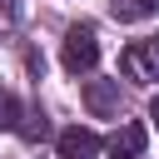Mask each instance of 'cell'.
Masks as SVG:
<instances>
[{"label":"cell","instance_id":"4","mask_svg":"<svg viewBox=\"0 0 159 159\" xmlns=\"http://www.w3.org/2000/svg\"><path fill=\"white\" fill-rule=\"evenodd\" d=\"M84 104H89V114L109 119V114L119 109V84H114V80H89V84H84Z\"/></svg>","mask_w":159,"mask_h":159},{"label":"cell","instance_id":"9","mask_svg":"<svg viewBox=\"0 0 159 159\" xmlns=\"http://www.w3.org/2000/svg\"><path fill=\"white\" fill-rule=\"evenodd\" d=\"M20 20V0H0V30H10Z\"/></svg>","mask_w":159,"mask_h":159},{"label":"cell","instance_id":"11","mask_svg":"<svg viewBox=\"0 0 159 159\" xmlns=\"http://www.w3.org/2000/svg\"><path fill=\"white\" fill-rule=\"evenodd\" d=\"M109 159H134V154H124V149H114V154H109Z\"/></svg>","mask_w":159,"mask_h":159},{"label":"cell","instance_id":"8","mask_svg":"<svg viewBox=\"0 0 159 159\" xmlns=\"http://www.w3.org/2000/svg\"><path fill=\"white\" fill-rule=\"evenodd\" d=\"M20 119H25V124H20V134H25V139H45V134H50V124H45V114H40V109H30V114H20Z\"/></svg>","mask_w":159,"mask_h":159},{"label":"cell","instance_id":"7","mask_svg":"<svg viewBox=\"0 0 159 159\" xmlns=\"http://www.w3.org/2000/svg\"><path fill=\"white\" fill-rule=\"evenodd\" d=\"M0 129H20V99L10 89H0Z\"/></svg>","mask_w":159,"mask_h":159},{"label":"cell","instance_id":"2","mask_svg":"<svg viewBox=\"0 0 159 159\" xmlns=\"http://www.w3.org/2000/svg\"><path fill=\"white\" fill-rule=\"evenodd\" d=\"M119 70L134 80V84H154L159 80V40H134L119 50Z\"/></svg>","mask_w":159,"mask_h":159},{"label":"cell","instance_id":"6","mask_svg":"<svg viewBox=\"0 0 159 159\" xmlns=\"http://www.w3.org/2000/svg\"><path fill=\"white\" fill-rule=\"evenodd\" d=\"M114 149H124V154H139V149H144V124H124V129L114 134Z\"/></svg>","mask_w":159,"mask_h":159},{"label":"cell","instance_id":"3","mask_svg":"<svg viewBox=\"0 0 159 159\" xmlns=\"http://www.w3.org/2000/svg\"><path fill=\"white\" fill-rule=\"evenodd\" d=\"M99 154V134L94 129H60V159H94Z\"/></svg>","mask_w":159,"mask_h":159},{"label":"cell","instance_id":"10","mask_svg":"<svg viewBox=\"0 0 159 159\" xmlns=\"http://www.w3.org/2000/svg\"><path fill=\"white\" fill-rule=\"evenodd\" d=\"M149 119H154V124H159V94H154V104H149Z\"/></svg>","mask_w":159,"mask_h":159},{"label":"cell","instance_id":"1","mask_svg":"<svg viewBox=\"0 0 159 159\" xmlns=\"http://www.w3.org/2000/svg\"><path fill=\"white\" fill-rule=\"evenodd\" d=\"M60 60L70 75H89L99 65V40H94V25H70L65 30V45H60Z\"/></svg>","mask_w":159,"mask_h":159},{"label":"cell","instance_id":"5","mask_svg":"<svg viewBox=\"0 0 159 159\" xmlns=\"http://www.w3.org/2000/svg\"><path fill=\"white\" fill-rule=\"evenodd\" d=\"M109 10H114V20H144L159 10V0H114Z\"/></svg>","mask_w":159,"mask_h":159}]
</instances>
